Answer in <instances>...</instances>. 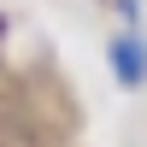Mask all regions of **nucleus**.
<instances>
[{
	"instance_id": "1",
	"label": "nucleus",
	"mask_w": 147,
	"mask_h": 147,
	"mask_svg": "<svg viewBox=\"0 0 147 147\" xmlns=\"http://www.w3.org/2000/svg\"><path fill=\"white\" fill-rule=\"evenodd\" d=\"M106 59H112V77L124 82V88H147V35H136V30L112 35Z\"/></svg>"
},
{
	"instance_id": "2",
	"label": "nucleus",
	"mask_w": 147,
	"mask_h": 147,
	"mask_svg": "<svg viewBox=\"0 0 147 147\" xmlns=\"http://www.w3.org/2000/svg\"><path fill=\"white\" fill-rule=\"evenodd\" d=\"M118 12H124V18H129V30H136V18H141V6H136V0H118Z\"/></svg>"
}]
</instances>
